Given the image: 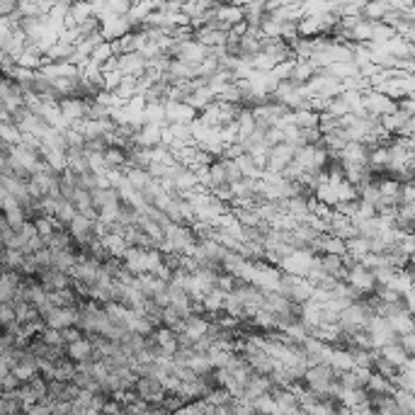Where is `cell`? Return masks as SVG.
Returning a JSON list of instances; mask_svg holds the SVG:
<instances>
[{
	"instance_id": "obj_6",
	"label": "cell",
	"mask_w": 415,
	"mask_h": 415,
	"mask_svg": "<svg viewBox=\"0 0 415 415\" xmlns=\"http://www.w3.org/2000/svg\"><path fill=\"white\" fill-rule=\"evenodd\" d=\"M146 68H149V59H146L141 51H129L119 56V71H122L124 75H136V78H141V75L146 73Z\"/></svg>"
},
{
	"instance_id": "obj_10",
	"label": "cell",
	"mask_w": 415,
	"mask_h": 415,
	"mask_svg": "<svg viewBox=\"0 0 415 415\" xmlns=\"http://www.w3.org/2000/svg\"><path fill=\"white\" fill-rule=\"evenodd\" d=\"M90 17H95V10L88 0H71V12H68V27L83 25Z\"/></svg>"
},
{
	"instance_id": "obj_1",
	"label": "cell",
	"mask_w": 415,
	"mask_h": 415,
	"mask_svg": "<svg viewBox=\"0 0 415 415\" xmlns=\"http://www.w3.org/2000/svg\"><path fill=\"white\" fill-rule=\"evenodd\" d=\"M345 279L357 289V292L362 294V297H367V294H374V292H377V287H379L374 270H369V267L362 265V262H355L352 267H347Z\"/></svg>"
},
{
	"instance_id": "obj_18",
	"label": "cell",
	"mask_w": 415,
	"mask_h": 415,
	"mask_svg": "<svg viewBox=\"0 0 415 415\" xmlns=\"http://www.w3.org/2000/svg\"><path fill=\"white\" fill-rule=\"evenodd\" d=\"M218 3H234V0H218Z\"/></svg>"
},
{
	"instance_id": "obj_12",
	"label": "cell",
	"mask_w": 415,
	"mask_h": 415,
	"mask_svg": "<svg viewBox=\"0 0 415 415\" xmlns=\"http://www.w3.org/2000/svg\"><path fill=\"white\" fill-rule=\"evenodd\" d=\"M127 180L131 182V185L136 187L138 192H144L146 187H149L151 182L155 180V177L151 175L149 168H136V165H134V168H127Z\"/></svg>"
},
{
	"instance_id": "obj_5",
	"label": "cell",
	"mask_w": 415,
	"mask_h": 415,
	"mask_svg": "<svg viewBox=\"0 0 415 415\" xmlns=\"http://www.w3.org/2000/svg\"><path fill=\"white\" fill-rule=\"evenodd\" d=\"M165 117L168 122H194L199 117V112L190 102H175V100H165Z\"/></svg>"
},
{
	"instance_id": "obj_7",
	"label": "cell",
	"mask_w": 415,
	"mask_h": 415,
	"mask_svg": "<svg viewBox=\"0 0 415 415\" xmlns=\"http://www.w3.org/2000/svg\"><path fill=\"white\" fill-rule=\"evenodd\" d=\"M66 355L73 360V362H83V360H90L95 357V345H92L90 336H83L73 342H66Z\"/></svg>"
},
{
	"instance_id": "obj_15",
	"label": "cell",
	"mask_w": 415,
	"mask_h": 415,
	"mask_svg": "<svg viewBox=\"0 0 415 415\" xmlns=\"http://www.w3.org/2000/svg\"><path fill=\"white\" fill-rule=\"evenodd\" d=\"M294 66H297V59H284V61H279L275 68H272V73H275L277 80H292Z\"/></svg>"
},
{
	"instance_id": "obj_17",
	"label": "cell",
	"mask_w": 415,
	"mask_h": 415,
	"mask_svg": "<svg viewBox=\"0 0 415 415\" xmlns=\"http://www.w3.org/2000/svg\"><path fill=\"white\" fill-rule=\"evenodd\" d=\"M17 8H20V0H3L0 3V12L3 15H12V12H17Z\"/></svg>"
},
{
	"instance_id": "obj_3",
	"label": "cell",
	"mask_w": 415,
	"mask_h": 415,
	"mask_svg": "<svg viewBox=\"0 0 415 415\" xmlns=\"http://www.w3.org/2000/svg\"><path fill=\"white\" fill-rule=\"evenodd\" d=\"M100 22L107 42H117V39L127 37L129 32H134V25L129 22V17L119 15V12H107V15L100 17Z\"/></svg>"
},
{
	"instance_id": "obj_13",
	"label": "cell",
	"mask_w": 415,
	"mask_h": 415,
	"mask_svg": "<svg viewBox=\"0 0 415 415\" xmlns=\"http://www.w3.org/2000/svg\"><path fill=\"white\" fill-rule=\"evenodd\" d=\"M0 138L12 146H20L22 141H25V131H22L15 122H3L0 124Z\"/></svg>"
},
{
	"instance_id": "obj_11",
	"label": "cell",
	"mask_w": 415,
	"mask_h": 415,
	"mask_svg": "<svg viewBox=\"0 0 415 415\" xmlns=\"http://www.w3.org/2000/svg\"><path fill=\"white\" fill-rule=\"evenodd\" d=\"M379 352H381V355L386 357V360H389L391 364H396V367H399V369H403V367H405V362H408V357H410V352L405 350L403 342H401V340L389 342V345L379 347Z\"/></svg>"
},
{
	"instance_id": "obj_8",
	"label": "cell",
	"mask_w": 415,
	"mask_h": 415,
	"mask_svg": "<svg viewBox=\"0 0 415 415\" xmlns=\"http://www.w3.org/2000/svg\"><path fill=\"white\" fill-rule=\"evenodd\" d=\"M138 284H141V289H144L149 299H155L158 294L168 292V287H171V282L163 279V277H158L155 272H144V275H138Z\"/></svg>"
},
{
	"instance_id": "obj_14",
	"label": "cell",
	"mask_w": 415,
	"mask_h": 415,
	"mask_svg": "<svg viewBox=\"0 0 415 415\" xmlns=\"http://www.w3.org/2000/svg\"><path fill=\"white\" fill-rule=\"evenodd\" d=\"M112 56H117V53H114L112 42H102V44H97V47H95V51H92V56H90V59L95 61V64L105 66L107 61L112 59Z\"/></svg>"
},
{
	"instance_id": "obj_2",
	"label": "cell",
	"mask_w": 415,
	"mask_h": 415,
	"mask_svg": "<svg viewBox=\"0 0 415 415\" xmlns=\"http://www.w3.org/2000/svg\"><path fill=\"white\" fill-rule=\"evenodd\" d=\"M364 107H367V112L372 114V117L381 119L399 110V100H394V97L386 95V92L377 90V88H369V90H364Z\"/></svg>"
},
{
	"instance_id": "obj_4",
	"label": "cell",
	"mask_w": 415,
	"mask_h": 415,
	"mask_svg": "<svg viewBox=\"0 0 415 415\" xmlns=\"http://www.w3.org/2000/svg\"><path fill=\"white\" fill-rule=\"evenodd\" d=\"M297 155V146L292 144H275L270 149V155H267V165H265V173H284L289 163L294 160Z\"/></svg>"
},
{
	"instance_id": "obj_9",
	"label": "cell",
	"mask_w": 415,
	"mask_h": 415,
	"mask_svg": "<svg viewBox=\"0 0 415 415\" xmlns=\"http://www.w3.org/2000/svg\"><path fill=\"white\" fill-rule=\"evenodd\" d=\"M389 323H391V328L399 333V338L401 336H408V333H415V316L408 311V306L394 311V314L389 316Z\"/></svg>"
},
{
	"instance_id": "obj_16",
	"label": "cell",
	"mask_w": 415,
	"mask_h": 415,
	"mask_svg": "<svg viewBox=\"0 0 415 415\" xmlns=\"http://www.w3.org/2000/svg\"><path fill=\"white\" fill-rule=\"evenodd\" d=\"M124 80V73L119 68H112V71H105V90H117L122 86Z\"/></svg>"
},
{
	"instance_id": "obj_19",
	"label": "cell",
	"mask_w": 415,
	"mask_h": 415,
	"mask_svg": "<svg viewBox=\"0 0 415 415\" xmlns=\"http://www.w3.org/2000/svg\"><path fill=\"white\" fill-rule=\"evenodd\" d=\"M168 3H182V0H168Z\"/></svg>"
}]
</instances>
